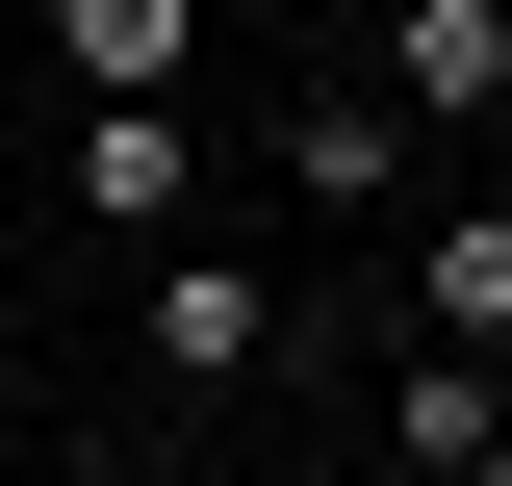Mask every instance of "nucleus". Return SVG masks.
Instances as JSON below:
<instances>
[{
    "instance_id": "obj_1",
    "label": "nucleus",
    "mask_w": 512,
    "mask_h": 486,
    "mask_svg": "<svg viewBox=\"0 0 512 486\" xmlns=\"http://www.w3.org/2000/svg\"><path fill=\"white\" fill-rule=\"evenodd\" d=\"M282 180H308V205H333V231H384V205H436V128L384 103V77H333V103H308V128H282Z\"/></svg>"
},
{
    "instance_id": "obj_2",
    "label": "nucleus",
    "mask_w": 512,
    "mask_h": 486,
    "mask_svg": "<svg viewBox=\"0 0 512 486\" xmlns=\"http://www.w3.org/2000/svg\"><path fill=\"white\" fill-rule=\"evenodd\" d=\"M384 103L410 128H487L512 103V0H384Z\"/></svg>"
},
{
    "instance_id": "obj_3",
    "label": "nucleus",
    "mask_w": 512,
    "mask_h": 486,
    "mask_svg": "<svg viewBox=\"0 0 512 486\" xmlns=\"http://www.w3.org/2000/svg\"><path fill=\"white\" fill-rule=\"evenodd\" d=\"M77 205H103V231H180L205 205V128L180 103H77Z\"/></svg>"
},
{
    "instance_id": "obj_4",
    "label": "nucleus",
    "mask_w": 512,
    "mask_h": 486,
    "mask_svg": "<svg viewBox=\"0 0 512 486\" xmlns=\"http://www.w3.org/2000/svg\"><path fill=\"white\" fill-rule=\"evenodd\" d=\"M154 359H180V384H256V359H282V282H256V256H154Z\"/></svg>"
},
{
    "instance_id": "obj_5",
    "label": "nucleus",
    "mask_w": 512,
    "mask_h": 486,
    "mask_svg": "<svg viewBox=\"0 0 512 486\" xmlns=\"http://www.w3.org/2000/svg\"><path fill=\"white\" fill-rule=\"evenodd\" d=\"M410 333L512 359V205H410Z\"/></svg>"
},
{
    "instance_id": "obj_6",
    "label": "nucleus",
    "mask_w": 512,
    "mask_h": 486,
    "mask_svg": "<svg viewBox=\"0 0 512 486\" xmlns=\"http://www.w3.org/2000/svg\"><path fill=\"white\" fill-rule=\"evenodd\" d=\"M52 52H77V103H180L205 77V0H52Z\"/></svg>"
},
{
    "instance_id": "obj_7",
    "label": "nucleus",
    "mask_w": 512,
    "mask_h": 486,
    "mask_svg": "<svg viewBox=\"0 0 512 486\" xmlns=\"http://www.w3.org/2000/svg\"><path fill=\"white\" fill-rule=\"evenodd\" d=\"M487 435H512V384H487V359L436 333V359H410V461H487Z\"/></svg>"
},
{
    "instance_id": "obj_8",
    "label": "nucleus",
    "mask_w": 512,
    "mask_h": 486,
    "mask_svg": "<svg viewBox=\"0 0 512 486\" xmlns=\"http://www.w3.org/2000/svg\"><path fill=\"white\" fill-rule=\"evenodd\" d=\"M436 486H512V435H487V461H436Z\"/></svg>"
},
{
    "instance_id": "obj_9",
    "label": "nucleus",
    "mask_w": 512,
    "mask_h": 486,
    "mask_svg": "<svg viewBox=\"0 0 512 486\" xmlns=\"http://www.w3.org/2000/svg\"><path fill=\"white\" fill-rule=\"evenodd\" d=\"M384 486H436V461H384Z\"/></svg>"
}]
</instances>
